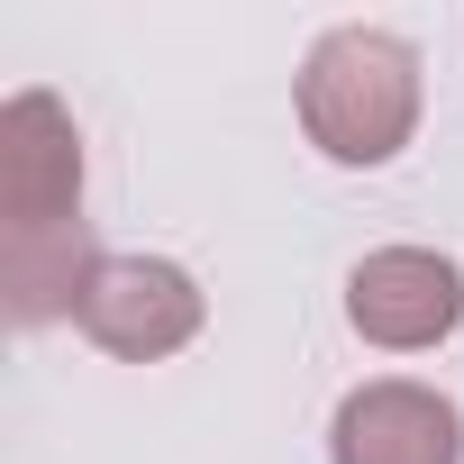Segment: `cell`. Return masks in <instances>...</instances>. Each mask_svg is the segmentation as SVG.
I'll use <instances>...</instances> for the list:
<instances>
[{"label": "cell", "mask_w": 464, "mask_h": 464, "mask_svg": "<svg viewBox=\"0 0 464 464\" xmlns=\"http://www.w3.org/2000/svg\"><path fill=\"white\" fill-rule=\"evenodd\" d=\"M346 328L382 355H428L464 328V265L437 246H373L346 274Z\"/></svg>", "instance_id": "4"}, {"label": "cell", "mask_w": 464, "mask_h": 464, "mask_svg": "<svg viewBox=\"0 0 464 464\" xmlns=\"http://www.w3.org/2000/svg\"><path fill=\"white\" fill-rule=\"evenodd\" d=\"M73 328L101 355H119V364H164V355H182L209 328V292L173 256H101L92 283H82Z\"/></svg>", "instance_id": "3"}, {"label": "cell", "mask_w": 464, "mask_h": 464, "mask_svg": "<svg viewBox=\"0 0 464 464\" xmlns=\"http://www.w3.org/2000/svg\"><path fill=\"white\" fill-rule=\"evenodd\" d=\"M82 218V128L55 92H10L0 101V246L73 237Z\"/></svg>", "instance_id": "2"}, {"label": "cell", "mask_w": 464, "mask_h": 464, "mask_svg": "<svg viewBox=\"0 0 464 464\" xmlns=\"http://www.w3.org/2000/svg\"><path fill=\"white\" fill-rule=\"evenodd\" d=\"M328 464H464V410L437 382H355L328 419Z\"/></svg>", "instance_id": "5"}, {"label": "cell", "mask_w": 464, "mask_h": 464, "mask_svg": "<svg viewBox=\"0 0 464 464\" xmlns=\"http://www.w3.org/2000/svg\"><path fill=\"white\" fill-rule=\"evenodd\" d=\"M292 101H301V137H310L328 164L373 173V164H392V155L419 137V101H428L419 46L392 37V28H328V37L301 55Z\"/></svg>", "instance_id": "1"}]
</instances>
